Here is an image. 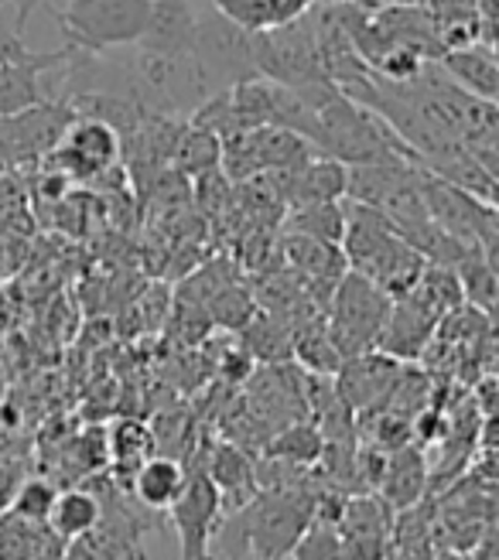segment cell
Masks as SVG:
<instances>
[{
    "label": "cell",
    "mask_w": 499,
    "mask_h": 560,
    "mask_svg": "<svg viewBox=\"0 0 499 560\" xmlns=\"http://www.w3.org/2000/svg\"><path fill=\"white\" fill-rule=\"evenodd\" d=\"M318 495L298 486L288 489H257L246 506L227 513L216 526L212 560H243L254 553L257 560H281L294 550L304 529L315 520Z\"/></svg>",
    "instance_id": "6da1fadb"
},
{
    "label": "cell",
    "mask_w": 499,
    "mask_h": 560,
    "mask_svg": "<svg viewBox=\"0 0 499 560\" xmlns=\"http://www.w3.org/2000/svg\"><path fill=\"white\" fill-rule=\"evenodd\" d=\"M339 249L346 254V264L352 273L373 280V284L391 298L410 294L418 288L421 273L428 270L421 249L410 246L380 209L363 206V202L352 206V212L346 215Z\"/></svg>",
    "instance_id": "7a4b0ae2"
},
{
    "label": "cell",
    "mask_w": 499,
    "mask_h": 560,
    "mask_svg": "<svg viewBox=\"0 0 499 560\" xmlns=\"http://www.w3.org/2000/svg\"><path fill=\"white\" fill-rule=\"evenodd\" d=\"M154 0H66L51 18L59 24L66 48L79 55H106L134 48L148 32Z\"/></svg>",
    "instance_id": "3957f363"
},
{
    "label": "cell",
    "mask_w": 499,
    "mask_h": 560,
    "mask_svg": "<svg viewBox=\"0 0 499 560\" xmlns=\"http://www.w3.org/2000/svg\"><path fill=\"white\" fill-rule=\"evenodd\" d=\"M391 304H394L391 294H383L373 280L349 270L339 280V288L332 291V312L325 318L328 339L336 346V352L349 359L367 349H376L386 315H391Z\"/></svg>",
    "instance_id": "277c9868"
},
{
    "label": "cell",
    "mask_w": 499,
    "mask_h": 560,
    "mask_svg": "<svg viewBox=\"0 0 499 560\" xmlns=\"http://www.w3.org/2000/svg\"><path fill=\"white\" fill-rule=\"evenodd\" d=\"M72 48L32 51L24 35L0 32V117H14L24 109L42 106L51 96L45 93V75L69 62Z\"/></svg>",
    "instance_id": "5b68a950"
},
{
    "label": "cell",
    "mask_w": 499,
    "mask_h": 560,
    "mask_svg": "<svg viewBox=\"0 0 499 560\" xmlns=\"http://www.w3.org/2000/svg\"><path fill=\"white\" fill-rule=\"evenodd\" d=\"M196 59L209 79L212 96L227 93L240 82L264 79L257 69V51H254V35L227 21L223 14H199V42H196Z\"/></svg>",
    "instance_id": "8992f818"
},
{
    "label": "cell",
    "mask_w": 499,
    "mask_h": 560,
    "mask_svg": "<svg viewBox=\"0 0 499 560\" xmlns=\"http://www.w3.org/2000/svg\"><path fill=\"white\" fill-rule=\"evenodd\" d=\"M169 520L178 534L182 557L178 560H212V537L223 520V495L206 468H192L182 495L172 502Z\"/></svg>",
    "instance_id": "52a82bcc"
},
{
    "label": "cell",
    "mask_w": 499,
    "mask_h": 560,
    "mask_svg": "<svg viewBox=\"0 0 499 560\" xmlns=\"http://www.w3.org/2000/svg\"><path fill=\"white\" fill-rule=\"evenodd\" d=\"M394 506L383 495H349L336 520L346 560H391Z\"/></svg>",
    "instance_id": "ba28073f"
},
{
    "label": "cell",
    "mask_w": 499,
    "mask_h": 560,
    "mask_svg": "<svg viewBox=\"0 0 499 560\" xmlns=\"http://www.w3.org/2000/svg\"><path fill=\"white\" fill-rule=\"evenodd\" d=\"M120 154H124V137L114 124L76 114V120L62 133L59 148L48 154V161L59 164L66 175L93 178L109 172V167H117Z\"/></svg>",
    "instance_id": "9c48e42d"
},
{
    "label": "cell",
    "mask_w": 499,
    "mask_h": 560,
    "mask_svg": "<svg viewBox=\"0 0 499 560\" xmlns=\"http://www.w3.org/2000/svg\"><path fill=\"white\" fill-rule=\"evenodd\" d=\"M336 394L349 410H370L380 400L394 394V386L401 380V362L394 355H386L380 349H367L359 355L343 359V366L336 373Z\"/></svg>",
    "instance_id": "30bf717a"
},
{
    "label": "cell",
    "mask_w": 499,
    "mask_h": 560,
    "mask_svg": "<svg viewBox=\"0 0 499 560\" xmlns=\"http://www.w3.org/2000/svg\"><path fill=\"white\" fill-rule=\"evenodd\" d=\"M199 42V14L188 0H154L148 32L137 42V48H148L158 55H196Z\"/></svg>",
    "instance_id": "8fae6325"
},
{
    "label": "cell",
    "mask_w": 499,
    "mask_h": 560,
    "mask_svg": "<svg viewBox=\"0 0 499 560\" xmlns=\"http://www.w3.org/2000/svg\"><path fill=\"white\" fill-rule=\"evenodd\" d=\"M0 560H66V540L48 523L0 513Z\"/></svg>",
    "instance_id": "7c38bea8"
},
{
    "label": "cell",
    "mask_w": 499,
    "mask_h": 560,
    "mask_svg": "<svg viewBox=\"0 0 499 560\" xmlns=\"http://www.w3.org/2000/svg\"><path fill=\"white\" fill-rule=\"evenodd\" d=\"M315 8V0H212V11L233 21L250 35H267L277 27L301 21Z\"/></svg>",
    "instance_id": "4fadbf2b"
},
{
    "label": "cell",
    "mask_w": 499,
    "mask_h": 560,
    "mask_svg": "<svg viewBox=\"0 0 499 560\" xmlns=\"http://www.w3.org/2000/svg\"><path fill=\"white\" fill-rule=\"evenodd\" d=\"M188 482V468L182 465V458L172 455H151L141 468L130 475L127 489L134 492V499L141 502L151 513H169L172 502L182 495Z\"/></svg>",
    "instance_id": "5bb4252c"
},
{
    "label": "cell",
    "mask_w": 499,
    "mask_h": 560,
    "mask_svg": "<svg viewBox=\"0 0 499 560\" xmlns=\"http://www.w3.org/2000/svg\"><path fill=\"white\" fill-rule=\"evenodd\" d=\"M425 486H428V468H425V455L418 447H394L391 455L383 462V471H380V495L391 502L394 513L401 510H410L418 506L425 499Z\"/></svg>",
    "instance_id": "9a60e30c"
},
{
    "label": "cell",
    "mask_w": 499,
    "mask_h": 560,
    "mask_svg": "<svg viewBox=\"0 0 499 560\" xmlns=\"http://www.w3.org/2000/svg\"><path fill=\"white\" fill-rule=\"evenodd\" d=\"M206 475L216 482L219 495H223V513L246 506L260 489L254 462H250L236 444H219L206 465Z\"/></svg>",
    "instance_id": "2e32d148"
},
{
    "label": "cell",
    "mask_w": 499,
    "mask_h": 560,
    "mask_svg": "<svg viewBox=\"0 0 499 560\" xmlns=\"http://www.w3.org/2000/svg\"><path fill=\"white\" fill-rule=\"evenodd\" d=\"M441 69H445L465 93L499 109V59L489 48L468 45L441 55Z\"/></svg>",
    "instance_id": "e0dca14e"
},
{
    "label": "cell",
    "mask_w": 499,
    "mask_h": 560,
    "mask_svg": "<svg viewBox=\"0 0 499 560\" xmlns=\"http://www.w3.org/2000/svg\"><path fill=\"white\" fill-rule=\"evenodd\" d=\"M106 444H109V465H114V479L127 486L130 475L154 455V431L144 424V420L124 417V420H117L114 428H109Z\"/></svg>",
    "instance_id": "ac0fdd59"
},
{
    "label": "cell",
    "mask_w": 499,
    "mask_h": 560,
    "mask_svg": "<svg viewBox=\"0 0 499 560\" xmlns=\"http://www.w3.org/2000/svg\"><path fill=\"white\" fill-rule=\"evenodd\" d=\"M100 516H103L100 495L90 486H76V489L59 492V499H55V506H51V516H48V526L66 544H72L79 537H86L90 529H96Z\"/></svg>",
    "instance_id": "d6986e66"
},
{
    "label": "cell",
    "mask_w": 499,
    "mask_h": 560,
    "mask_svg": "<svg viewBox=\"0 0 499 560\" xmlns=\"http://www.w3.org/2000/svg\"><path fill=\"white\" fill-rule=\"evenodd\" d=\"M325 452L322 434L315 428H291L281 431L274 438V444L267 447V455L274 462H285V465H315Z\"/></svg>",
    "instance_id": "ffe728a7"
},
{
    "label": "cell",
    "mask_w": 499,
    "mask_h": 560,
    "mask_svg": "<svg viewBox=\"0 0 499 560\" xmlns=\"http://www.w3.org/2000/svg\"><path fill=\"white\" fill-rule=\"evenodd\" d=\"M294 560H346L343 557V540H339V529L332 520H312V526L304 529L301 540L291 550Z\"/></svg>",
    "instance_id": "44dd1931"
},
{
    "label": "cell",
    "mask_w": 499,
    "mask_h": 560,
    "mask_svg": "<svg viewBox=\"0 0 499 560\" xmlns=\"http://www.w3.org/2000/svg\"><path fill=\"white\" fill-rule=\"evenodd\" d=\"M55 499H59V489H55L48 479H24V482L18 486V492H14L11 513H18V516H24V520L48 523Z\"/></svg>",
    "instance_id": "7402d4cb"
},
{
    "label": "cell",
    "mask_w": 499,
    "mask_h": 560,
    "mask_svg": "<svg viewBox=\"0 0 499 560\" xmlns=\"http://www.w3.org/2000/svg\"><path fill=\"white\" fill-rule=\"evenodd\" d=\"M21 482H24V465L11 462V458H0V513L11 510L14 492H18Z\"/></svg>",
    "instance_id": "603a6c76"
},
{
    "label": "cell",
    "mask_w": 499,
    "mask_h": 560,
    "mask_svg": "<svg viewBox=\"0 0 499 560\" xmlns=\"http://www.w3.org/2000/svg\"><path fill=\"white\" fill-rule=\"evenodd\" d=\"M8 4H14V32L18 35H24V24H27V18H32L42 4H48V0H8Z\"/></svg>",
    "instance_id": "cb8c5ba5"
},
{
    "label": "cell",
    "mask_w": 499,
    "mask_h": 560,
    "mask_svg": "<svg viewBox=\"0 0 499 560\" xmlns=\"http://www.w3.org/2000/svg\"><path fill=\"white\" fill-rule=\"evenodd\" d=\"M486 24H489V27H496V35L489 38V45H486V48H489V51L496 55V59H499V21H483V27H486Z\"/></svg>",
    "instance_id": "d4e9b609"
},
{
    "label": "cell",
    "mask_w": 499,
    "mask_h": 560,
    "mask_svg": "<svg viewBox=\"0 0 499 560\" xmlns=\"http://www.w3.org/2000/svg\"><path fill=\"white\" fill-rule=\"evenodd\" d=\"M4 4H8V0H0V14H4Z\"/></svg>",
    "instance_id": "484cf974"
}]
</instances>
